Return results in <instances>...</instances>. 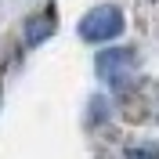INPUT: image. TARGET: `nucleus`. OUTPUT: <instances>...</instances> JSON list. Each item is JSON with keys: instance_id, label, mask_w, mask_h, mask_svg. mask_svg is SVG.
Returning <instances> with one entry per match:
<instances>
[{"instance_id": "1", "label": "nucleus", "mask_w": 159, "mask_h": 159, "mask_svg": "<svg viewBox=\"0 0 159 159\" xmlns=\"http://www.w3.org/2000/svg\"><path fill=\"white\" fill-rule=\"evenodd\" d=\"M123 33V11L112 4H98L80 18V40L87 43H109Z\"/></svg>"}, {"instance_id": "2", "label": "nucleus", "mask_w": 159, "mask_h": 159, "mask_svg": "<svg viewBox=\"0 0 159 159\" xmlns=\"http://www.w3.org/2000/svg\"><path fill=\"white\" fill-rule=\"evenodd\" d=\"M94 69H98V76L105 80V83H123V80L130 76V69H134V51L130 47H112V51H101L98 61H94Z\"/></svg>"}, {"instance_id": "3", "label": "nucleus", "mask_w": 159, "mask_h": 159, "mask_svg": "<svg viewBox=\"0 0 159 159\" xmlns=\"http://www.w3.org/2000/svg\"><path fill=\"white\" fill-rule=\"evenodd\" d=\"M51 33H54V7L40 11L33 22H25V47H40Z\"/></svg>"}, {"instance_id": "4", "label": "nucleus", "mask_w": 159, "mask_h": 159, "mask_svg": "<svg viewBox=\"0 0 159 159\" xmlns=\"http://www.w3.org/2000/svg\"><path fill=\"white\" fill-rule=\"evenodd\" d=\"M127 159H159V148H130Z\"/></svg>"}]
</instances>
